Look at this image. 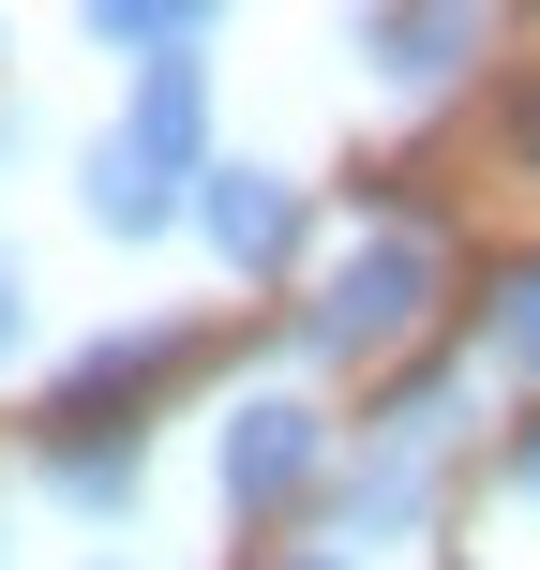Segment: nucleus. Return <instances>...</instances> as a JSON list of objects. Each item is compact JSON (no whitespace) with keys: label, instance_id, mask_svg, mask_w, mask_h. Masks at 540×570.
Masks as SVG:
<instances>
[{"label":"nucleus","instance_id":"f03ea898","mask_svg":"<svg viewBox=\"0 0 540 570\" xmlns=\"http://www.w3.org/2000/svg\"><path fill=\"white\" fill-rule=\"evenodd\" d=\"M315 465H331V421H315L301 391L226 405V435H210V481H226V511H240V525L285 511V495H315Z\"/></svg>","mask_w":540,"mask_h":570},{"label":"nucleus","instance_id":"9b49d317","mask_svg":"<svg viewBox=\"0 0 540 570\" xmlns=\"http://www.w3.org/2000/svg\"><path fill=\"white\" fill-rule=\"evenodd\" d=\"M511 495H526V511H540V421L511 435Z\"/></svg>","mask_w":540,"mask_h":570},{"label":"nucleus","instance_id":"1a4fd4ad","mask_svg":"<svg viewBox=\"0 0 540 570\" xmlns=\"http://www.w3.org/2000/svg\"><path fill=\"white\" fill-rule=\"evenodd\" d=\"M481 361H495V375H540V256L495 271V301H481Z\"/></svg>","mask_w":540,"mask_h":570},{"label":"nucleus","instance_id":"423d86ee","mask_svg":"<svg viewBox=\"0 0 540 570\" xmlns=\"http://www.w3.org/2000/svg\"><path fill=\"white\" fill-rule=\"evenodd\" d=\"M421 511H435V465H421V451H375V435H361V465L331 481V556H361V541H405Z\"/></svg>","mask_w":540,"mask_h":570},{"label":"nucleus","instance_id":"9d476101","mask_svg":"<svg viewBox=\"0 0 540 570\" xmlns=\"http://www.w3.org/2000/svg\"><path fill=\"white\" fill-rule=\"evenodd\" d=\"M30 345V256H0V361Z\"/></svg>","mask_w":540,"mask_h":570},{"label":"nucleus","instance_id":"0eeeda50","mask_svg":"<svg viewBox=\"0 0 540 570\" xmlns=\"http://www.w3.org/2000/svg\"><path fill=\"white\" fill-rule=\"evenodd\" d=\"M90 46H120L136 76H210V16L196 0H90Z\"/></svg>","mask_w":540,"mask_h":570},{"label":"nucleus","instance_id":"f8f14e48","mask_svg":"<svg viewBox=\"0 0 540 570\" xmlns=\"http://www.w3.org/2000/svg\"><path fill=\"white\" fill-rule=\"evenodd\" d=\"M285 570H361V556H331V541H315V556H285Z\"/></svg>","mask_w":540,"mask_h":570},{"label":"nucleus","instance_id":"6e6552de","mask_svg":"<svg viewBox=\"0 0 540 570\" xmlns=\"http://www.w3.org/2000/svg\"><path fill=\"white\" fill-rule=\"evenodd\" d=\"M46 495L90 511V525H120L150 495V451H136V435H46Z\"/></svg>","mask_w":540,"mask_h":570},{"label":"nucleus","instance_id":"f257e3e1","mask_svg":"<svg viewBox=\"0 0 540 570\" xmlns=\"http://www.w3.org/2000/svg\"><path fill=\"white\" fill-rule=\"evenodd\" d=\"M421 315H435V240H421V226H375V240H345L331 285H315L301 345H315V361H391Z\"/></svg>","mask_w":540,"mask_h":570},{"label":"nucleus","instance_id":"39448f33","mask_svg":"<svg viewBox=\"0 0 540 570\" xmlns=\"http://www.w3.org/2000/svg\"><path fill=\"white\" fill-rule=\"evenodd\" d=\"M345 46L375 60V90H451L465 60H481V16H391V0H375V16H345Z\"/></svg>","mask_w":540,"mask_h":570},{"label":"nucleus","instance_id":"7ed1b4c3","mask_svg":"<svg viewBox=\"0 0 540 570\" xmlns=\"http://www.w3.org/2000/svg\"><path fill=\"white\" fill-rule=\"evenodd\" d=\"M196 240L226 271H285V256H301V180H285V166H210L196 180Z\"/></svg>","mask_w":540,"mask_h":570},{"label":"nucleus","instance_id":"ddd939ff","mask_svg":"<svg viewBox=\"0 0 540 570\" xmlns=\"http://www.w3.org/2000/svg\"><path fill=\"white\" fill-rule=\"evenodd\" d=\"M90 570H136V556H90Z\"/></svg>","mask_w":540,"mask_h":570},{"label":"nucleus","instance_id":"20e7f679","mask_svg":"<svg viewBox=\"0 0 540 570\" xmlns=\"http://www.w3.org/2000/svg\"><path fill=\"white\" fill-rule=\"evenodd\" d=\"M76 196H90V226H106V240H166V226H196V180H166L120 120L76 150Z\"/></svg>","mask_w":540,"mask_h":570}]
</instances>
